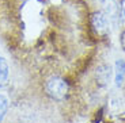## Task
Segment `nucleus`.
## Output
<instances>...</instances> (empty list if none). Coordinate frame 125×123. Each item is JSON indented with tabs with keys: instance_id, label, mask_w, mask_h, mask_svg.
<instances>
[{
	"instance_id": "1",
	"label": "nucleus",
	"mask_w": 125,
	"mask_h": 123,
	"mask_svg": "<svg viewBox=\"0 0 125 123\" xmlns=\"http://www.w3.org/2000/svg\"><path fill=\"white\" fill-rule=\"evenodd\" d=\"M46 92L50 97L56 100H62L68 92V84L62 80L61 77H52L46 83Z\"/></svg>"
},
{
	"instance_id": "2",
	"label": "nucleus",
	"mask_w": 125,
	"mask_h": 123,
	"mask_svg": "<svg viewBox=\"0 0 125 123\" xmlns=\"http://www.w3.org/2000/svg\"><path fill=\"white\" fill-rule=\"evenodd\" d=\"M91 23H93V27L95 28L97 33L103 34L107 31V18L103 12H95L93 14V18H91Z\"/></svg>"
},
{
	"instance_id": "3",
	"label": "nucleus",
	"mask_w": 125,
	"mask_h": 123,
	"mask_svg": "<svg viewBox=\"0 0 125 123\" xmlns=\"http://www.w3.org/2000/svg\"><path fill=\"white\" fill-rule=\"evenodd\" d=\"M112 77V69L107 65H101L97 69V80L101 85H106Z\"/></svg>"
},
{
	"instance_id": "4",
	"label": "nucleus",
	"mask_w": 125,
	"mask_h": 123,
	"mask_svg": "<svg viewBox=\"0 0 125 123\" xmlns=\"http://www.w3.org/2000/svg\"><path fill=\"white\" fill-rule=\"evenodd\" d=\"M125 77V61L118 60L116 62V84L121 85Z\"/></svg>"
},
{
	"instance_id": "5",
	"label": "nucleus",
	"mask_w": 125,
	"mask_h": 123,
	"mask_svg": "<svg viewBox=\"0 0 125 123\" xmlns=\"http://www.w3.org/2000/svg\"><path fill=\"white\" fill-rule=\"evenodd\" d=\"M8 77V65L6 60L0 55V83H4Z\"/></svg>"
},
{
	"instance_id": "6",
	"label": "nucleus",
	"mask_w": 125,
	"mask_h": 123,
	"mask_svg": "<svg viewBox=\"0 0 125 123\" xmlns=\"http://www.w3.org/2000/svg\"><path fill=\"white\" fill-rule=\"evenodd\" d=\"M7 108H8V100L4 95H0V123L3 122V118L7 112Z\"/></svg>"
},
{
	"instance_id": "7",
	"label": "nucleus",
	"mask_w": 125,
	"mask_h": 123,
	"mask_svg": "<svg viewBox=\"0 0 125 123\" xmlns=\"http://www.w3.org/2000/svg\"><path fill=\"white\" fill-rule=\"evenodd\" d=\"M121 46H122V49H124V52H125V31L121 35Z\"/></svg>"
},
{
	"instance_id": "8",
	"label": "nucleus",
	"mask_w": 125,
	"mask_h": 123,
	"mask_svg": "<svg viewBox=\"0 0 125 123\" xmlns=\"http://www.w3.org/2000/svg\"><path fill=\"white\" fill-rule=\"evenodd\" d=\"M122 12H124V15H125V0L122 1Z\"/></svg>"
}]
</instances>
